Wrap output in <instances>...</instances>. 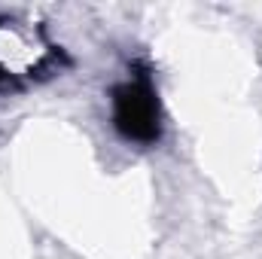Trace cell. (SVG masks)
<instances>
[{
	"label": "cell",
	"instance_id": "6da1fadb",
	"mask_svg": "<svg viewBox=\"0 0 262 259\" xmlns=\"http://www.w3.org/2000/svg\"><path fill=\"white\" fill-rule=\"evenodd\" d=\"M119 122H131V134H140V125L149 128V122H152V101H149V92L125 89V95H122V101H119Z\"/></svg>",
	"mask_w": 262,
	"mask_h": 259
}]
</instances>
